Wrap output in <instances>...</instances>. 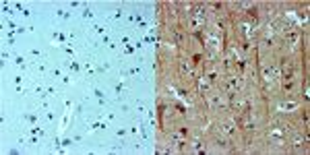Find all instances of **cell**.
Wrapping results in <instances>:
<instances>
[{
    "instance_id": "6da1fadb",
    "label": "cell",
    "mask_w": 310,
    "mask_h": 155,
    "mask_svg": "<svg viewBox=\"0 0 310 155\" xmlns=\"http://www.w3.org/2000/svg\"><path fill=\"white\" fill-rule=\"evenodd\" d=\"M219 130L223 134H232V124H219Z\"/></svg>"
}]
</instances>
